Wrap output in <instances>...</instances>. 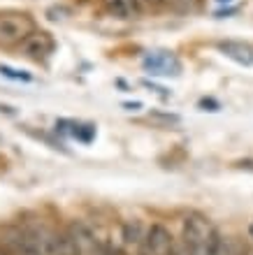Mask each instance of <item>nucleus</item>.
I'll use <instances>...</instances> for the list:
<instances>
[{
    "label": "nucleus",
    "instance_id": "nucleus-1",
    "mask_svg": "<svg viewBox=\"0 0 253 255\" xmlns=\"http://www.w3.org/2000/svg\"><path fill=\"white\" fill-rule=\"evenodd\" d=\"M33 33V21L26 14L5 12L0 14V47H14L21 44Z\"/></svg>",
    "mask_w": 253,
    "mask_h": 255
},
{
    "label": "nucleus",
    "instance_id": "nucleus-8",
    "mask_svg": "<svg viewBox=\"0 0 253 255\" xmlns=\"http://www.w3.org/2000/svg\"><path fill=\"white\" fill-rule=\"evenodd\" d=\"M28 232L33 237L40 255H60V235L49 230L47 225H28Z\"/></svg>",
    "mask_w": 253,
    "mask_h": 255
},
{
    "label": "nucleus",
    "instance_id": "nucleus-11",
    "mask_svg": "<svg viewBox=\"0 0 253 255\" xmlns=\"http://www.w3.org/2000/svg\"><path fill=\"white\" fill-rule=\"evenodd\" d=\"M144 237H147V232H144V225L140 221H128L123 225V242L128 246H142Z\"/></svg>",
    "mask_w": 253,
    "mask_h": 255
},
{
    "label": "nucleus",
    "instance_id": "nucleus-14",
    "mask_svg": "<svg viewBox=\"0 0 253 255\" xmlns=\"http://www.w3.org/2000/svg\"><path fill=\"white\" fill-rule=\"evenodd\" d=\"M0 74L7 77V79H14V81H30V74L28 72L14 70V67H9V65H0Z\"/></svg>",
    "mask_w": 253,
    "mask_h": 255
},
{
    "label": "nucleus",
    "instance_id": "nucleus-13",
    "mask_svg": "<svg viewBox=\"0 0 253 255\" xmlns=\"http://www.w3.org/2000/svg\"><path fill=\"white\" fill-rule=\"evenodd\" d=\"M170 7L179 14H193L200 9V0H170Z\"/></svg>",
    "mask_w": 253,
    "mask_h": 255
},
{
    "label": "nucleus",
    "instance_id": "nucleus-16",
    "mask_svg": "<svg viewBox=\"0 0 253 255\" xmlns=\"http://www.w3.org/2000/svg\"><path fill=\"white\" fill-rule=\"evenodd\" d=\"M0 112H2V114H9V116H12V114H14V107H7V105H0Z\"/></svg>",
    "mask_w": 253,
    "mask_h": 255
},
{
    "label": "nucleus",
    "instance_id": "nucleus-2",
    "mask_svg": "<svg viewBox=\"0 0 253 255\" xmlns=\"http://www.w3.org/2000/svg\"><path fill=\"white\" fill-rule=\"evenodd\" d=\"M214 232V228L209 225L205 216L200 214H191L186 216L184 221V246H186L188 255H202L205 251V244L209 239V235Z\"/></svg>",
    "mask_w": 253,
    "mask_h": 255
},
{
    "label": "nucleus",
    "instance_id": "nucleus-20",
    "mask_svg": "<svg viewBox=\"0 0 253 255\" xmlns=\"http://www.w3.org/2000/svg\"><path fill=\"white\" fill-rule=\"evenodd\" d=\"M0 141H2V137H0Z\"/></svg>",
    "mask_w": 253,
    "mask_h": 255
},
{
    "label": "nucleus",
    "instance_id": "nucleus-18",
    "mask_svg": "<svg viewBox=\"0 0 253 255\" xmlns=\"http://www.w3.org/2000/svg\"><path fill=\"white\" fill-rule=\"evenodd\" d=\"M0 255H7V253H5V251H2V249H0Z\"/></svg>",
    "mask_w": 253,
    "mask_h": 255
},
{
    "label": "nucleus",
    "instance_id": "nucleus-19",
    "mask_svg": "<svg viewBox=\"0 0 253 255\" xmlns=\"http://www.w3.org/2000/svg\"><path fill=\"white\" fill-rule=\"evenodd\" d=\"M249 232H251V237H253V225H251V230H249Z\"/></svg>",
    "mask_w": 253,
    "mask_h": 255
},
{
    "label": "nucleus",
    "instance_id": "nucleus-10",
    "mask_svg": "<svg viewBox=\"0 0 253 255\" xmlns=\"http://www.w3.org/2000/svg\"><path fill=\"white\" fill-rule=\"evenodd\" d=\"M219 49L230 58V61L240 63V65H244V67L253 65V47L247 44V42L226 40V42H219Z\"/></svg>",
    "mask_w": 253,
    "mask_h": 255
},
{
    "label": "nucleus",
    "instance_id": "nucleus-21",
    "mask_svg": "<svg viewBox=\"0 0 253 255\" xmlns=\"http://www.w3.org/2000/svg\"><path fill=\"white\" fill-rule=\"evenodd\" d=\"M100 255H105V253H100Z\"/></svg>",
    "mask_w": 253,
    "mask_h": 255
},
{
    "label": "nucleus",
    "instance_id": "nucleus-15",
    "mask_svg": "<svg viewBox=\"0 0 253 255\" xmlns=\"http://www.w3.org/2000/svg\"><path fill=\"white\" fill-rule=\"evenodd\" d=\"M153 121H160V123H179V116H174V114H151Z\"/></svg>",
    "mask_w": 253,
    "mask_h": 255
},
{
    "label": "nucleus",
    "instance_id": "nucleus-6",
    "mask_svg": "<svg viewBox=\"0 0 253 255\" xmlns=\"http://www.w3.org/2000/svg\"><path fill=\"white\" fill-rule=\"evenodd\" d=\"M67 235L72 239L74 249H77V255H100V244L95 239L93 230L88 228L86 223L74 221L70 228H67Z\"/></svg>",
    "mask_w": 253,
    "mask_h": 255
},
{
    "label": "nucleus",
    "instance_id": "nucleus-5",
    "mask_svg": "<svg viewBox=\"0 0 253 255\" xmlns=\"http://www.w3.org/2000/svg\"><path fill=\"white\" fill-rule=\"evenodd\" d=\"M53 49H56V42H53V37L47 30H33L26 40L21 42L23 56L33 58V61H47L53 54Z\"/></svg>",
    "mask_w": 253,
    "mask_h": 255
},
{
    "label": "nucleus",
    "instance_id": "nucleus-12",
    "mask_svg": "<svg viewBox=\"0 0 253 255\" xmlns=\"http://www.w3.org/2000/svg\"><path fill=\"white\" fill-rule=\"evenodd\" d=\"M70 134H72L74 139H79V141H84V144H88V141L93 139L95 128L93 126H79V123H70Z\"/></svg>",
    "mask_w": 253,
    "mask_h": 255
},
{
    "label": "nucleus",
    "instance_id": "nucleus-3",
    "mask_svg": "<svg viewBox=\"0 0 253 255\" xmlns=\"http://www.w3.org/2000/svg\"><path fill=\"white\" fill-rule=\"evenodd\" d=\"M2 251L7 255H40L28 228H7L2 232Z\"/></svg>",
    "mask_w": 253,
    "mask_h": 255
},
{
    "label": "nucleus",
    "instance_id": "nucleus-17",
    "mask_svg": "<svg viewBox=\"0 0 253 255\" xmlns=\"http://www.w3.org/2000/svg\"><path fill=\"white\" fill-rule=\"evenodd\" d=\"M149 5H170V0H147Z\"/></svg>",
    "mask_w": 253,
    "mask_h": 255
},
{
    "label": "nucleus",
    "instance_id": "nucleus-9",
    "mask_svg": "<svg viewBox=\"0 0 253 255\" xmlns=\"http://www.w3.org/2000/svg\"><path fill=\"white\" fill-rule=\"evenodd\" d=\"M144 70L149 74H179L181 65L170 51H153V54L144 56Z\"/></svg>",
    "mask_w": 253,
    "mask_h": 255
},
{
    "label": "nucleus",
    "instance_id": "nucleus-7",
    "mask_svg": "<svg viewBox=\"0 0 253 255\" xmlns=\"http://www.w3.org/2000/svg\"><path fill=\"white\" fill-rule=\"evenodd\" d=\"M147 0H102V7L105 12L114 19H137L142 16V12L147 9Z\"/></svg>",
    "mask_w": 253,
    "mask_h": 255
},
{
    "label": "nucleus",
    "instance_id": "nucleus-4",
    "mask_svg": "<svg viewBox=\"0 0 253 255\" xmlns=\"http://www.w3.org/2000/svg\"><path fill=\"white\" fill-rule=\"evenodd\" d=\"M142 255H170L174 251V239L163 225H151L142 242Z\"/></svg>",
    "mask_w": 253,
    "mask_h": 255
}]
</instances>
